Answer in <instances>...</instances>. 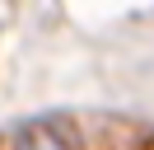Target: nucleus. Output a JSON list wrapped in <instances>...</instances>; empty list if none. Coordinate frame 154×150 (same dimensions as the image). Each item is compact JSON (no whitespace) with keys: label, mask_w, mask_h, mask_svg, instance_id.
I'll use <instances>...</instances> for the list:
<instances>
[{"label":"nucleus","mask_w":154,"mask_h":150,"mask_svg":"<svg viewBox=\"0 0 154 150\" xmlns=\"http://www.w3.org/2000/svg\"><path fill=\"white\" fill-rule=\"evenodd\" d=\"M10 150H79V127L61 112H47V117L23 122L10 136Z\"/></svg>","instance_id":"nucleus-1"}]
</instances>
